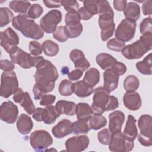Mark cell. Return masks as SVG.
Wrapping results in <instances>:
<instances>
[{
  "label": "cell",
  "mask_w": 152,
  "mask_h": 152,
  "mask_svg": "<svg viewBox=\"0 0 152 152\" xmlns=\"http://www.w3.org/2000/svg\"><path fill=\"white\" fill-rule=\"evenodd\" d=\"M91 109L93 114H102L105 112L106 106L107 103L110 92L103 87H99L94 90Z\"/></svg>",
  "instance_id": "cell-10"
},
{
  "label": "cell",
  "mask_w": 152,
  "mask_h": 152,
  "mask_svg": "<svg viewBox=\"0 0 152 152\" xmlns=\"http://www.w3.org/2000/svg\"><path fill=\"white\" fill-rule=\"evenodd\" d=\"M97 8L99 15L103 14H114L112 8L106 0L97 1Z\"/></svg>",
  "instance_id": "cell-44"
},
{
  "label": "cell",
  "mask_w": 152,
  "mask_h": 152,
  "mask_svg": "<svg viewBox=\"0 0 152 152\" xmlns=\"http://www.w3.org/2000/svg\"><path fill=\"white\" fill-rule=\"evenodd\" d=\"M56 99L55 96L53 94H45L41 99L40 104L42 106H49L52 104Z\"/></svg>",
  "instance_id": "cell-51"
},
{
  "label": "cell",
  "mask_w": 152,
  "mask_h": 152,
  "mask_svg": "<svg viewBox=\"0 0 152 152\" xmlns=\"http://www.w3.org/2000/svg\"><path fill=\"white\" fill-rule=\"evenodd\" d=\"M69 58L73 62L75 69L84 71L90 66V64L86 58L83 52L80 49L72 50L69 53Z\"/></svg>",
  "instance_id": "cell-17"
},
{
  "label": "cell",
  "mask_w": 152,
  "mask_h": 152,
  "mask_svg": "<svg viewBox=\"0 0 152 152\" xmlns=\"http://www.w3.org/2000/svg\"><path fill=\"white\" fill-rule=\"evenodd\" d=\"M136 26V21L125 18L121 21L115 30L116 38L124 42L130 41L135 36Z\"/></svg>",
  "instance_id": "cell-9"
},
{
  "label": "cell",
  "mask_w": 152,
  "mask_h": 152,
  "mask_svg": "<svg viewBox=\"0 0 152 152\" xmlns=\"http://www.w3.org/2000/svg\"><path fill=\"white\" fill-rule=\"evenodd\" d=\"M93 91V87L88 85L83 80L73 83V92L79 97H88Z\"/></svg>",
  "instance_id": "cell-25"
},
{
  "label": "cell",
  "mask_w": 152,
  "mask_h": 152,
  "mask_svg": "<svg viewBox=\"0 0 152 152\" xmlns=\"http://www.w3.org/2000/svg\"><path fill=\"white\" fill-rule=\"evenodd\" d=\"M83 74V71L75 69L72 70L68 74V77L69 80L71 81H77L82 77Z\"/></svg>",
  "instance_id": "cell-55"
},
{
  "label": "cell",
  "mask_w": 152,
  "mask_h": 152,
  "mask_svg": "<svg viewBox=\"0 0 152 152\" xmlns=\"http://www.w3.org/2000/svg\"><path fill=\"white\" fill-rule=\"evenodd\" d=\"M60 113L56 110L55 106L49 105L47 106L42 110V121L46 124H51L59 117Z\"/></svg>",
  "instance_id": "cell-27"
},
{
  "label": "cell",
  "mask_w": 152,
  "mask_h": 152,
  "mask_svg": "<svg viewBox=\"0 0 152 152\" xmlns=\"http://www.w3.org/2000/svg\"><path fill=\"white\" fill-rule=\"evenodd\" d=\"M43 12V9L40 4H34L31 5L27 11V15L31 19L34 20L39 18L42 14Z\"/></svg>",
  "instance_id": "cell-43"
},
{
  "label": "cell",
  "mask_w": 152,
  "mask_h": 152,
  "mask_svg": "<svg viewBox=\"0 0 152 152\" xmlns=\"http://www.w3.org/2000/svg\"><path fill=\"white\" fill-rule=\"evenodd\" d=\"M151 49L152 46L147 45L140 38L133 43L125 46L122 50V54L127 59H137L141 58Z\"/></svg>",
  "instance_id": "cell-6"
},
{
  "label": "cell",
  "mask_w": 152,
  "mask_h": 152,
  "mask_svg": "<svg viewBox=\"0 0 152 152\" xmlns=\"http://www.w3.org/2000/svg\"><path fill=\"white\" fill-rule=\"evenodd\" d=\"M140 86L138 78L134 75H129L125 78L123 86L126 91H135Z\"/></svg>",
  "instance_id": "cell-35"
},
{
  "label": "cell",
  "mask_w": 152,
  "mask_h": 152,
  "mask_svg": "<svg viewBox=\"0 0 152 152\" xmlns=\"http://www.w3.org/2000/svg\"><path fill=\"white\" fill-rule=\"evenodd\" d=\"M77 14L80 18V20L87 21L89 20L93 15L90 13L84 7H81L78 9L77 11Z\"/></svg>",
  "instance_id": "cell-52"
},
{
  "label": "cell",
  "mask_w": 152,
  "mask_h": 152,
  "mask_svg": "<svg viewBox=\"0 0 152 152\" xmlns=\"http://www.w3.org/2000/svg\"><path fill=\"white\" fill-rule=\"evenodd\" d=\"M24 93L25 92H24L21 88H18L13 94L14 101L17 103H20L24 97Z\"/></svg>",
  "instance_id": "cell-57"
},
{
  "label": "cell",
  "mask_w": 152,
  "mask_h": 152,
  "mask_svg": "<svg viewBox=\"0 0 152 152\" xmlns=\"http://www.w3.org/2000/svg\"><path fill=\"white\" fill-rule=\"evenodd\" d=\"M124 106L130 110L135 111L141 106V98L140 94L136 91H126L123 97Z\"/></svg>",
  "instance_id": "cell-18"
},
{
  "label": "cell",
  "mask_w": 152,
  "mask_h": 152,
  "mask_svg": "<svg viewBox=\"0 0 152 152\" xmlns=\"http://www.w3.org/2000/svg\"><path fill=\"white\" fill-rule=\"evenodd\" d=\"M0 68L5 72L12 71L15 69L14 64L8 59H1L0 61Z\"/></svg>",
  "instance_id": "cell-50"
},
{
  "label": "cell",
  "mask_w": 152,
  "mask_h": 152,
  "mask_svg": "<svg viewBox=\"0 0 152 152\" xmlns=\"http://www.w3.org/2000/svg\"><path fill=\"white\" fill-rule=\"evenodd\" d=\"M20 105L28 115H33L36 110L35 106L28 92H25L24 97L20 102Z\"/></svg>",
  "instance_id": "cell-38"
},
{
  "label": "cell",
  "mask_w": 152,
  "mask_h": 152,
  "mask_svg": "<svg viewBox=\"0 0 152 152\" xmlns=\"http://www.w3.org/2000/svg\"><path fill=\"white\" fill-rule=\"evenodd\" d=\"M61 5H62L65 10L69 13L77 12L79 9V4L77 1H74V0L61 1Z\"/></svg>",
  "instance_id": "cell-41"
},
{
  "label": "cell",
  "mask_w": 152,
  "mask_h": 152,
  "mask_svg": "<svg viewBox=\"0 0 152 152\" xmlns=\"http://www.w3.org/2000/svg\"><path fill=\"white\" fill-rule=\"evenodd\" d=\"M90 140L85 135L72 137L65 141L66 150L69 152H80L85 150L89 145Z\"/></svg>",
  "instance_id": "cell-15"
},
{
  "label": "cell",
  "mask_w": 152,
  "mask_h": 152,
  "mask_svg": "<svg viewBox=\"0 0 152 152\" xmlns=\"http://www.w3.org/2000/svg\"><path fill=\"white\" fill-rule=\"evenodd\" d=\"M53 136L57 138H62L72 133V122L64 119L59 121L52 129Z\"/></svg>",
  "instance_id": "cell-19"
},
{
  "label": "cell",
  "mask_w": 152,
  "mask_h": 152,
  "mask_svg": "<svg viewBox=\"0 0 152 152\" xmlns=\"http://www.w3.org/2000/svg\"><path fill=\"white\" fill-rule=\"evenodd\" d=\"M126 4L127 1L125 0H115L113 1V7L118 11H124Z\"/></svg>",
  "instance_id": "cell-56"
},
{
  "label": "cell",
  "mask_w": 152,
  "mask_h": 152,
  "mask_svg": "<svg viewBox=\"0 0 152 152\" xmlns=\"http://www.w3.org/2000/svg\"><path fill=\"white\" fill-rule=\"evenodd\" d=\"M109 129L111 133L121 131L125 121V114L120 110H115L109 115Z\"/></svg>",
  "instance_id": "cell-21"
},
{
  "label": "cell",
  "mask_w": 152,
  "mask_h": 152,
  "mask_svg": "<svg viewBox=\"0 0 152 152\" xmlns=\"http://www.w3.org/2000/svg\"><path fill=\"white\" fill-rule=\"evenodd\" d=\"M116 74H118L119 76L125 74L126 72L127 68L126 65L121 62H118L115 67L112 69Z\"/></svg>",
  "instance_id": "cell-54"
},
{
  "label": "cell",
  "mask_w": 152,
  "mask_h": 152,
  "mask_svg": "<svg viewBox=\"0 0 152 152\" xmlns=\"http://www.w3.org/2000/svg\"><path fill=\"white\" fill-rule=\"evenodd\" d=\"M136 68L142 74L150 75L152 74V61L151 53H149L141 61L138 62L136 65Z\"/></svg>",
  "instance_id": "cell-30"
},
{
  "label": "cell",
  "mask_w": 152,
  "mask_h": 152,
  "mask_svg": "<svg viewBox=\"0 0 152 152\" xmlns=\"http://www.w3.org/2000/svg\"><path fill=\"white\" fill-rule=\"evenodd\" d=\"M30 142L33 148L37 151H45L53 144L51 135L45 130H36L30 137Z\"/></svg>",
  "instance_id": "cell-7"
},
{
  "label": "cell",
  "mask_w": 152,
  "mask_h": 152,
  "mask_svg": "<svg viewBox=\"0 0 152 152\" xmlns=\"http://www.w3.org/2000/svg\"><path fill=\"white\" fill-rule=\"evenodd\" d=\"M103 87L109 92H112L116 90L118 86L119 75L112 69L105 70L103 74Z\"/></svg>",
  "instance_id": "cell-20"
},
{
  "label": "cell",
  "mask_w": 152,
  "mask_h": 152,
  "mask_svg": "<svg viewBox=\"0 0 152 152\" xmlns=\"http://www.w3.org/2000/svg\"><path fill=\"white\" fill-rule=\"evenodd\" d=\"M140 132L138 134V140L141 145L150 147L152 145V117L150 115H141L138 121Z\"/></svg>",
  "instance_id": "cell-4"
},
{
  "label": "cell",
  "mask_w": 152,
  "mask_h": 152,
  "mask_svg": "<svg viewBox=\"0 0 152 152\" xmlns=\"http://www.w3.org/2000/svg\"><path fill=\"white\" fill-rule=\"evenodd\" d=\"M88 121L91 129L93 130H98L107 124L106 119L102 114H93Z\"/></svg>",
  "instance_id": "cell-34"
},
{
  "label": "cell",
  "mask_w": 152,
  "mask_h": 152,
  "mask_svg": "<svg viewBox=\"0 0 152 152\" xmlns=\"http://www.w3.org/2000/svg\"><path fill=\"white\" fill-rule=\"evenodd\" d=\"M152 1L151 0H147L144 1L142 5V11L144 15H150L152 13L151 10Z\"/></svg>",
  "instance_id": "cell-53"
},
{
  "label": "cell",
  "mask_w": 152,
  "mask_h": 152,
  "mask_svg": "<svg viewBox=\"0 0 152 152\" xmlns=\"http://www.w3.org/2000/svg\"><path fill=\"white\" fill-rule=\"evenodd\" d=\"M31 5V3L27 1H11L9 4L11 10L20 14H25L28 11Z\"/></svg>",
  "instance_id": "cell-32"
},
{
  "label": "cell",
  "mask_w": 152,
  "mask_h": 152,
  "mask_svg": "<svg viewBox=\"0 0 152 152\" xmlns=\"http://www.w3.org/2000/svg\"><path fill=\"white\" fill-rule=\"evenodd\" d=\"M29 50L31 55L38 56L42 53V45L37 41H30L29 43Z\"/></svg>",
  "instance_id": "cell-48"
},
{
  "label": "cell",
  "mask_w": 152,
  "mask_h": 152,
  "mask_svg": "<svg viewBox=\"0 0 152 152\" xmlns=\"http://www.w3.org/2000/svg\"><path fill=\"white\" fill-rule=\"evenodd\" d=\"M107 48L113 51L122 52L125 47V43L117 38H113L109 40L107 44Z\"/></svg>",
  "instance_id": "cell-40"
},
{
  "label": "cell",
  "mask_w": 152,
  "mask_h": 152,
  "mask_svg": "<svg viewBox=\"0 0 152 152\" xmlns=\"http://www.w3.org/2000/svg\"><path fill=\"white\" fill-rule=\"evenodd\" d=\"M98 23L101 29V39L102 41L105 42L113 35L115 30L114 14H103L99 15Z\"/></svg>",
  "instance_id": "cell-13"
},
{
  "label": "cell",
  "mask_w": 152,
  "mask_h": 152,
  "mask_svg": "<svg viewBox=\"0 0 152 152\" xmlns=\"http://www.w3.org/2000/svg\"><path fill=\"white\" fill-rule=\"evenodd\" d=\"M12 25L14 28L21 31L22 34L27 38L39 40L44 36V31L40 26L27 14H19L15 16L12 21Z\"/></svg>",
  "instance_id": "cell-2"
},
{
  "label": "cell",
  "mask_w": 152,
  "mask_h": 152,
  "mask_svg": "<svg viewBox=\"0 0 152 152\" xmlns=\"http://www.w3.org/2000/svg\"><path fill=\"white\" fill-rule=\"evenodd\" d=\"M84 7L93 15L98 14L97 0H87L83 1Z\"/></svg>",
  "instance_id": "cell-46"
},
{
  "label": "cell",
  "mask_w": 152,
  "mask_h": 152,
  "mask_svg": "<svg viewBox=\"0 0 152 152\" xmlns=\"http://www.w3.org/2000/svg\"><path fill=\"white\" fill-rule=\"evenodd\" d=\"M62 15L60 11L53 10L47 12L40 21V26L43 31L50 34L55 31L57 25L62 21Z\"/></svg>",
  "instance_id": "cell-12"
},
{
  "label": "cell",
  "mask_w": 152,
  "mask_h": 152,
  "mask_svg": "<svg viewBox=\"0 0 152 152\" xmlns=\"http://www.w3.org/2000/svg\"><path fill=\"white\" fill-rule=\"evenodd\" d=\"M53 36L55 40L60 42H65L68 39L65 32L64 26H59L56 27V30L53 33Z\"/></svg>",
  "instance_id": "cell-45"
},
{
  "label": "cell",
  "mask_w": 152,
  "mask_h": 152,
  "mask_svg": "<svg viewBox=\"0 0 152 152\" xmlns=\"http://www.w3.org/2000/svg\"><path fill=\"white\" fill-rule=\"evenodd\" d=\"M77 118L78 120L88 121L93 114L91 107L87 103H78L76 106Z\"/></svg>",
  "instance_id": "cell-28"
},
{
  "label": "cell",
  "mask_w": 152,
  "mask_h": 152,
  "mask_svg": "<svg viewBox=\"0 0 152 152\" xmlns=\"http://www.w3.org/2000/svg\"><path fill=\"white\" fill-rule=\"evenodd\" d=\"M77 12L69 13L65 15V32L68 38L74 39L78 37L82 33L83 27Z\"/></svg>",
  "instance_id": "cell-8"
},
{
  "label": "cell",
  "mask_w": 152,
  "mask_h": 152,
  "mask_svg": "<svg viewBox=\"0 0 152 152\" xmlns=\"http://www.w3.org/2000/svg\"><path fill=\"white\" fill-rule=\"evenodd\" d=\"M109 145V150L112 152H128L131 151L134 147V142L125 139L121 131L112 133L111 140Z\"/></svg>",
  "instance_id": "cell-11"
},
{
  "label": "cell",
  "mask_w": 152,
  "mask_h": 152,
  "mask_svg": "<svg viewBox=\"0 0 152 152\" xmlns=\"http://www.w3.org/2000/svg\"><path fill=\"white\" fill-rule=\"evenodd\" d=\"M0 39L1 46L8 53L12 49L17 46L20 42L18 34L11 27H8L0 33Z\"/></svg>",
  "instance_id": "cell-16"
},
{
  "label": "cell",
  "mask_w": 152,
  "mask_h": 152,
  "mask_svg": "<svg viewBox=\"0 0 152 152\" xmlns=\"http://www.w3.org/2000/svg\"><path fill=\"white\" fill-rule=\"evenodd\" d=\"M96 61L98 65L104 71L109 69H113L118 62L116 58L106 53L98 54L96 57Z\"/></svg>",
  "instance_id": "cell-23"
},
{
  "label": "cell",
  "mask_w": 152,
  "mask_h": 152,
  "mask_svg": "<svg viewBox=\"0 0 152 152\" xmlns=\"http://www.w3.org/2000/svg\"><path fill=\"white\" fill-rule=\"evenodd\" d=\"M14 14L11 10L7 7L0 8V27H3L12 21Z\"/></svg>",
  "instance_id": "cell-37"
},
{
  "label": "cell",
  "mask_w": 152,
  "mask_h": 152,
  "mask_svg": "<svg viewBox=\"0 0 152 152\" xmlns=\"http://www.w3.org/2000/svg\"><path fill=\"white\" fill-rule=\"evenodd\" d=\"M43 2L45 6L49 8H59L61 6V1L44 0Z\"/></svg>",
  "instance_id": "cell-58"
},
{
  "label": "cell",
  "mask_w": 152,
  "mask_h": 152,
  "mask_svg": "<svg viewBox=\"0 0 152 152\" xmlns=\"http://www.w3.org/2000/svg\"><path fill=\"white\" fill-rule=\"evenodd\" d=\"M33 127V123L31 118L24 113H21L17 121V128L22 135H27L30 133Z\"/></svg>",
  "instance_id": "cell-24"
},
{
  "label": "cell",
  "mask_w": 152,
  "mask_h": 152,
  "mask_svg": "<svg viewBox=\"0 0 152 152\" xmlns=\"http://www.w3.org/2000/svg\"><path fill=\"white\" fill-rule=\"evenodd\" d=\"M18 107L11 101H6L0 107V118L8 124H14L18 117Z\"/></svg>",
  "instance_id": "cell-14"
},
{
  "label": "cell",
  "mask_w": 152,
  "mask_h": 152,
  "mask_svg": "<svg viewBox=\"0 0 152 152\" xmlns=\"http://www.w3.org/2000/svg\"><path fill=\"white\" fill-rule=\"evenodd\" d=\"M18 88V81L14 71L3 72L1 77V96L7 99Z\"/></svg>",
  "instance_id": "cell-5"
},
{
  "label": "cell",
  "mask_w": 152,
  "mask_h": 152,
  "mask_svg": "<svg viewBox=\"0 0 152 152\" xmlns=\"http://www.w3.org/2000/svg\"><path fill=\"white\" fill-rule=\"evenodd\" d=\"M91 129L88 121L78 120L72 122V132L75 135L87 134Z\"/></svg>",
  "instance_id": "cell-36"
},
{
  "label": "cell",
  "mask_w": 152,
  "mask_h": 152,
  "mask_svg": "<svg viewBox=\"0 0 152 152\" xmlns=\"http://www.w3.org/2000/svg\"><path fill=\"white\" fill-rule=\"evenodd\" d=\"M59 92L63 96H70L73 92V83L66 79L63 80L59 86Z\"/></svg>",
  "instance_id": "cell-39"
},
{
  "label": "cell",
  "mask_w": 152,
  "mask_h": 152,
  "mask_svg": "<svg viewBox=\"0 0 152 152\" xmlns=\"http://www.w3.org/2000/svg\"><path fill=\"white\" fill-rule=\"evenodd\" d=\"M100 78V75L99 70L95 68H91L86 71L83 81L94 87L99 82Z\"/></svg>",
  "instance_id": "cell-31"
},
{
  "label": "cell",
  "mask_w": 152,
  "mask_h": 152,
  "mask_svg": "<svg viewBox=\"0 0 152 152\" xmlns=\"http://www.w3.org/2000/svg\"><path fill=\"white\" fill-rule=\"evenodd\" d=\"M136 122L137 121L133 116L131 115L128 116V119L122 135L125 139L129 141H134L137 137L138 129L136 126Z\"/></svg>",
  "instance_id": "cell-22"
},
{
  "label": "cell",
  "mask_w": 152,
  "mask_h": 152,
  "mask_svg": "<svg viewBox=\"0 0 152 152\" xmlns=\"http://www.w3.org/2000/svg\"><path fill=\"white\" fill-rule=\"evenodd\" d=\"M124 11L126 18H129L136 21L140 17V7L134 2L127 3Z\"/></svg>",
  "instance_id": "cell-29"
},
{
  "label": "cell",
  "mask_w": 152,
  "mask_h": 152,
  "mask_svg": "<svg viewBox=\"0 0 152 152\" xmlns=\"http://www.w3.org/2000/svg\"><path fill=\"white\" fill-rule=\"evenodd\" d=\"M140 31L142 34L144 33H152L151 18L150 17L145 18L141 22L140 26Z\"/></svg>",
  "instance_id": "cell-47"
},
{
  "label": "cell",
  "mask_w": 152,
  "mask_h": 152,
  "mask_svg": "<svg viewBox=\"0 0 152 152\" xmlns=\"http://www.w3.org/2000/svg\"><path fill=\"white\" fill-rule=\"evenodd\" d=\"M112 133L107 128H104L97 133L99 141L103 145H108L111 140Z\"/></svg>",
  "instance_id": "cell-42"
},
{
  "label": "cell",
  "mask_w": 152,
  "mask_h": 152,
  "mask_svg": "<svg viewBox=\"0 0 152 152\" xmlns=\"http://www.w3.org/2000/svg\"><path fill=\"white\" fill-rule=\"evenodd\" d=\"M34 75L36 84L33 88L35 100L40 99L55 87V82L59 78L57 69L50 61L43 59L36 66Z\"/></svg>",
  "instance_id": "cell-1"
},
{
  "label": "cell",
  "mask_w": 152,
  "mask_h": 152,
  "mask_svg": "<svg viewBox=\"0 0 152 152\" xmlns=\"http://www.w3.org/2000/svg\"><path fill=\"white\" fill-rule=\"evenodd\" d=\"M11 61L24 69L36 67L41 61L45 59L42 56H31L30 54L15 46L8 53Z\"/></svg>",
  "instance_id": "cell-3"
},
{
  "label": "cell",
  "mask_w": 152,
  "mask_h": 152,
  "mask_svg": "<svg viewBox=\"0 0 152 152\" xmlns=\"http://www.w3.org/2000/svg\"><path fill=\"white\" fill-rule=\"evenodd\" d=\"M118 106H119V102L117 97H116L114 96L110 95L107 103L106 106L105 111L113 110L118 108Z\"/></svg>",
  "instance_id": "cell-49"
},
{
  "label": "cell",
  "mask_w": 152,
  "mask_h": 152,
  "mask_svg": "<svg viewBox=\"0 0 152 152\" xmlns=\"http://www.w3.org/2000/svg\"><path fill=\"white\" fill-rule=\"evenodd\" d=\"M42 47L44 54L48 56H55L59 51V45L50 40L44 41L42 45Z\"/></svg>",
  "instance_id": "cell-33"
},
{
  "label": "cell",
  "mask_w": 152,
  "mask_h": 152,
  "mask_svg": "<svg viewBox=\"0 0 152 152\" xmlns=\"http://www.w3.org/2000/svg\"><path fill=\"white\" fill-rule=\"evenodd\" d=\"M76 106L77 104L73 102L61 100L56 102L55 107L60 114L74 116L76 112Z\"/></svg>",
  "instance_id": "cell-26"
}]
</instances>
